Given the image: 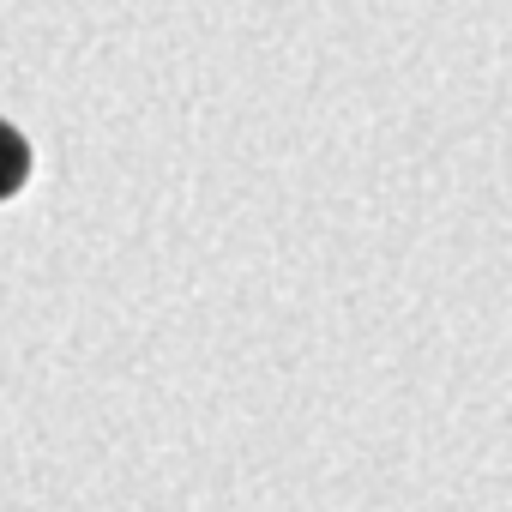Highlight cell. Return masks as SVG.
I'll use <instances>...</instances> for the list:
<instances>
[{
    "instance_id": "cell-1",
    "label": "cell",
    "mask_w": 512,
    "mask_h": 512,
    "mask_svg": "<svg viewBox=\"0 0 512 512\" xmlns=\"http://www.w3.org/2000/svg\"><path fill=\"white\" fill-rule=\"evenodd\" d=\"M25 181H31V145H25L19 127L0 121V199H13Z\"/></svg>"
}]
</instances>
